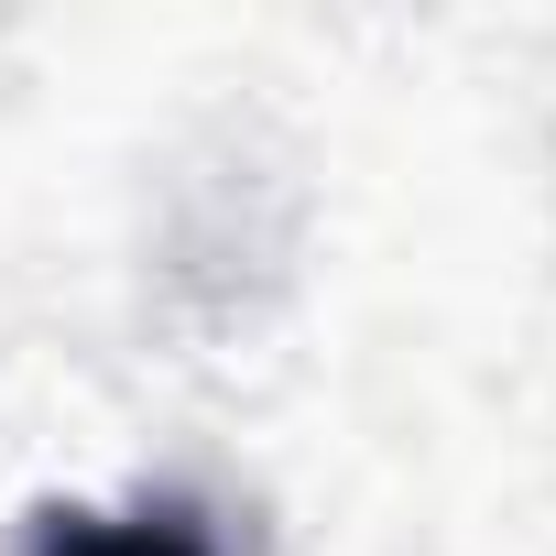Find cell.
<instances>
[{"label": "cell", "mask_w": 556, "mask_h": 556, "mask_svg": "<svg viewBox=\"0 0 556 556\" xmlns=\"http://www.w3.org/2000/svg\"><path fill=\"white\" fill-rule=\"evenodd\" d=\"M34 556H218L197 502H131V513H45Z\"/></svg>", "instance_id": "6da1fadb"}]
</instances>
